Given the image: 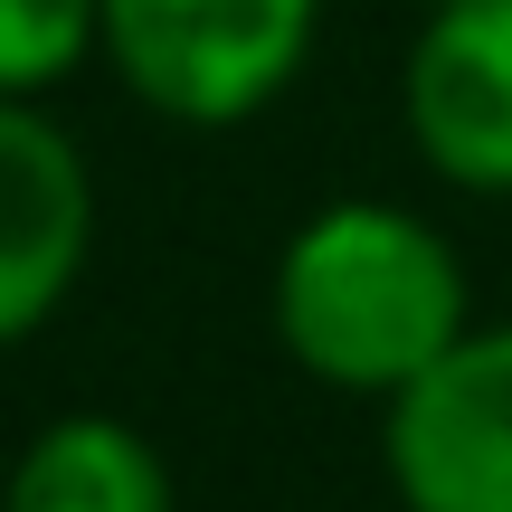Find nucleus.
Masks as SVG:
<instances>
[{"instance_id": "1", "label": "nucleus", "mask_w": 512, "mask_h": 512, "mask_svg": "<svg viewBox=\"0 0 512 512\" xmlns=\"http://www.w3.org/2000/svg\"><path fill=\"white\" fill-rule=\"evenodd\" d=\"M475 332L465 266L418 209L332 200L275 256V342L304 380L399 399Z\"/></svg>"}, {"instance_id": "2", "label": "nucleus", "mask_w": 512, "mask_h": 512, "mask_svg": "<svg viewBox=\"0 0 512 512\" xmlns=\"http://www.w3.org/2000/svg\"><path fill=\"white\" fill-rule=\"evenodd\" d=\"M323 0H105V67L162 124L228 133L304 76Z\"/></svg>"}, {"instance_id": "3", "label": "nucleus", "mask_w": 512, "mask_h": 512, "mask_svg": "<svg viewBox=\"0 0 512 512\" xmlns=\"http://www.w3.org/2000/svg\"><path fill=\"white\" fill-rule=\"evenodd\" d=\"M380 465L408 512H512V323H475L389 399Z\"/></svg>"}, {"instance_id": "4", "label": "nucleus", "mask_w": 512, "mask_h": 512, "mask_svg": "<svg viewBox=\"0 0 512 512\" xmlns=\"http://www.w3.org/2000/svg\"><path fill=\"white\" fill-rule=\"evenodd\" d=\"M399 114L418 162L465 200H512V0L427 10L399 67Z\"/></svg>"}, {"instance_id": "5", "label": "nucleus", "mask_w": 512, "mask_h": 512, "mask_svg": "<svg viewBox=\"0 0 512 512\" xmlns=\"http://www.w3.org/2000/svg\"><path fill=\"white\" fill-rule=\"evenodd\" d=\"M95 256V171L38 105H0V351L29 342Z\"/></svg>"}, {"instance_id": "6", "label": "nucleus", "mask_w": 512, "mask_h": 512, "mask_svg": "<svg viewBox=\"0 0 512 512\" xmlns=\"http://www.w3.org/2000/svg\"><path fill=\"white\" fill-rule=\"evenodd\" d=\"M0 512H181V494H171V465L143 427L76 408V418H48L19 446Z\"/></svg>"}, {"instance_id": "7", "label": "nucleus", "mask_w": 512, "mask_h": 512, "mask_svg": "<svg viewBox=\"0 0 512 512\" xmlns=\"http://www.w3.org/2000/svg\"><path fill=\"white\" fill-rule=\"evenodd\" d=\"M105 48V0H0V105H38Z\"/></svg>"}, {"instance_id": "8", "label": "nucleus", "mask_w": 512, "mask_h": 512, "mask_svg": "<svg viewBox=\"0 0 512 512\" xmlns=\"http://www.w3.org/2000/svg\"><path fill=\"white\" fill-rule=\"evenodd\" d=\"M427 10H456V0H427Z\"/></svg>"}]
</instances>
